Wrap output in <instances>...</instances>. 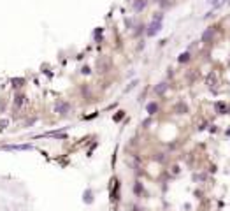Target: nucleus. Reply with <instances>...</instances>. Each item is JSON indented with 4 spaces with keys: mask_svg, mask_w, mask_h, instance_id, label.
<instances>
[{
    "mask_svg": "<svg viewBox=\"0 0 230 211\" xmlns=\"http://www.w3.org/2000/svg\"><path fill=\"white\" fill-rule=\"evenodd\" d=\"M160 27H162V23H160V18H158V20H155L150 25V28H148V35H155L156 32L160 30Z\"/></svg>",
    "mask_w": 230,
    "mask_h": 211,
    "instance_id": "1",
    "label": "nucleus"
},
{
    "mask_svg": "<svg viewBox=\"0 0 230 211\" xmlns=\"http://www.w3.org/2000/svg\"><path fill=\"white\" fill-rule=\"evenodd\" d=\"M155 111H156V104H150V106H148V113H151V114H153Z\"/></svg>",
    "mask_w": 230,
    "mask_h": 211,
    "instance_id": "4",
    "label": "nucleus"
},
{
    "mask_svg": "<svg viewBox=\"0 0 230 211\" xmlns=\"http://www.w3.org/2000/svg\"><path fill=\"white\" fill-rule=\"evenodd\" d=\"M12 83H14V86H21V83H23V79H18V81L14 79Z\"/></svg>",
    "mask_w": 230,
    "mask_h": 211,
    "instance_id": "7",
    "label": "nucleus"
},
{
    "mask_svg": "<svg viewBox=\"0 0 230 211\" xmlns=\"http://www.w3.org/2000/svg\"><path fill=\"white\" fill-rule=\"evenodd\" d=\"M188 56H190V55H188V53H184V55L179 58V62H186V60H188Z\"/></svg>",
    "mask_w": 230,
    "mask_h": 211,
    "instance_id": "5",
    "label": "nucleus"
},
{
    "mask_svg": "<svg viewBox=\"0 0 230 211\" xmlns=\"http://www.w3.org/2000/svg\"><path fill=\"white\" fill-rule=\"evenodd\" d=\"M23 102H25V97H23V95H18V97H16V101H14V106H16V107H20Z\"/></svg>",
    "mask_w": 230,
    "mask_h": 211,
    "instance_id": "2",
    "label": "nucleus"
},
{
    "mask_svg": "<svg viewBox=\"0 0 230 211\" xmlns=\"http://www.w3.org/2000/svg\"><path fill=\"white\" fill-rule=\"evenodd\" d=\"M142 7H144V2H139V4L135 5V9H137V11H140V9H142Z\"/></svg>",
    "mask_w": 230,
    "mask_h": 211,
    "instance_id": "6",
    "label": "nucleus"
},
{
    "mask_svg": "<svg viewBox=\"0 0 230 211\" xmlns=\"http://www.w3.org/2000/svg\"><path fill=\"white\" fill-rule=\"evenodd\" d=\"M56 109H58V111H69V104H60Z\"/></svg>",
    "mask_w": 230,
    "mask_h": 211,
    "instance_id": "3",
    "label": "nucleus"
},
{
    "mask_svg": "<svg viewBox=\"0 0 230 211\" xmlns=\"http://www.w3.org/2000/svg\"><path fill=\"white\" fill-rule=\"evenodd\" d=\"M7 123H9V121H7V120H2V121H0V127L4 129V127H7Z\"/></svg>",
    "mask_w": 230,
    "mask_h": 211,
    "instance_id": "8",
    "label": "nucleus"
}]
</instances>
